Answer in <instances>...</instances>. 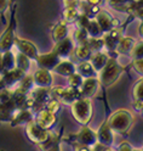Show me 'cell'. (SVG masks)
<instances>
[{"label": "cell", "instance_id": "1", "mask_svg": "<svg viewBox=\"0 0 143 151\" xmlns=\"http://www.w3.org/2000/svg\"><path fill=\"white\" fill-rule=\"evenodd\" d=\"M125 70L126 68L118 62L117 58H109L106 66L101 70V72H98L100 84L104 89L113 86L119 79L121 73L125 72Z\"/></svg>", "mask_w": 143, "mask_h": 151}, {"label": "cell", "instance_id": "2", "mask_svg": "<svg viewBox=\"0 0 143 151\" xmlns=\"http://www.w3.org/2000/svg\"><path fill=\"white\" fill-rule=\"evenodd\" d=\"M107 122L114 133L126 134L132 127L133 115L126 109H120L117 110L115 112H113Z\"/></svg>", "mask_w": 143, "mask_h": 151}, {"label": "cell", "instance_id": "3", "mask_svg": "<svg viewBox=\"0 0 143 151\" xmlns=\"http://www.w3.org/2000/svg\"><path fill=\"white\" fill-rule=\"evenodd\" d=\"M70 111L73 117L77 119V122L81 126H88L92 117V104L91 99L80 98L75 100L70 105Z\"/></svg>", "mask_w": 143, "mask_h": 151}, {"label": "cell", "instance_id": "4", "mask_svg": "<svg viewBox=\"0 0 143 151\" xmlns=\"http://www.w3.org/2000/svg\"><path fill=\"white\" fill-rule=\"evenodd\" d=\"M26 134L32 143L38 144L40 146L45 145L46 143H49V141L52 139L51 132L49 129H44L40 126H38L34 122V119L28 122L26 124Z\"/></svg>", "mask_w": 143, "mask_h": 151}, {"label": "cell", "instance_id": "5", "mask_svg": "<svg viewBox=\"0 0 143 151\" xmlns=\"http://www.w3.org/2000/svg\"><path fill=\"white\" fill-rule=\"evenodd\" d=\"M15 31H16V5H14L11 9L10 20H9V24L6 27V29L0 35V52L12 50L14 42L16 38Z\"/></svg>", "mask_w": 143, "mask_h": 151}, {"label": "cell", "instance_id": "6", "mask_svg": "<svg viewBox=\"0 0 143 151\" xmlns=\"http://www.w3.org/2000/svg\"><path fill=\"white\" fill-rule=\"evenodd\" d=\"M51 98L67 105H72L75 100L81 98V94L80 89H74L70 87H51Z\"/></svg>", "mask_w": 143, "mask_h": 151}, {"label": "cell", "instance_id": "7", "mask_svg": "<svg viewBox=\"0 0 143 151\" xmlns=\"http://www.w3.org/2000/svg\"><path fill=\"white\" fill-rule=\"evenodd\" d=\"M78 22V27L84 28L85 31L88 32L89 37L91 38H98L103 35V32L101 29L100 24L97 23V21L95 20V17H90L86 15H80Z\"/></svg>", "mask_w": 143, "mask_h": 151}, {"label": "cell", "instance_id": "8", "mask_svg": "<svg viewBox=\"0 0 143 151\" xmlns=\"http://www.w3.org/2000/svg\"><path fill=\"white\" fill-rule=\"evenodd\" d=\"M14 46L18 50V52L23 54L24 56H27L28 59L31 61H35L38 55V49L34 43H32L31 40H27V39H23V38H20V37H16L15 38V42H14Z\"/></svg>", "mask_w": 143, "mask_h": 151}, {"label": "cell", "instance_id": "9", "mask_svg": "<svg viewBox=\"0 0 143 151\" xmlns=\"http://www.w3.org/2000/svg\"><path fill=\"white\" fill-rule=\"evenodd\" d=\"M126 24L127 23H125L121 27L113 28L112 31H109L107 33H103L102 39H103V43H104V48H106L108 51H115V48H117L119 40L124 37L122 32H124V29H125Z\"/></svg>", "mask_w": 143, "mask_h": 151}, {"label": "cell", "instance_id": "10", "mask_svg": "<svg viewBox=\"0 0 143 151\" xmlns=\"http://www.w3.org/2000/svg\"><path fill=\"white\" fill-rule=\"evenodd\" d=\"M77 145H85V146H93L97 143L96 132L91 129L89 126H83L80 130L73 137Z\"/></svg>", "mask_w": 143, "mask_h": 151}, {"label": "cell", "instance_id": "11", "mask_svg": "<svg viewBox=\"0 0 143 151\" xmlns=\"http://www.w3.org/2000/svg\"><path fill=\"white\" fill-rule=\"evenodd\" d=\"M34 122H35L38 126H40L41 128L50 130L56 124L57 116H56V113H53V112H51L49 110L41 109V110H39L38 112H35V115H34Z\"/></svg>", "mask_w": 143, "mask_h": 151}, {"label": "cell", "instance_id": "12", "mask_svg": "<svg viewBox=\"0 0 143 151\" xmlns=\"http://www.w3.org/2000/svg\"><path fill=\"white\" fill-rule=\"evenodd\" d=\"M95 20H96L97 23L100 24L103 33H107V32L112 31L113 28L118 27V24H119V21L115 20L107 10H103V9H101V10L95 15Z\"/></svg>", "mask_w": 143, "mask_h": 151}, {"label": "cell", "instance_id": "13", "mask_svg": "<svg viewBox=\"0 0 143 151\" xmlns=\"http://www.w3.org/2000/svg\"><path fill=\"white\" fill-rule=\"evenodd\" d=\"M60 61H61V59L58 58V55H57L53 50H51L50 52H47V54L38 55V58L35 60V62L38 63V66H39V68L47 70L50 72L53 71V68L58 65Z\"/></svg>", "mask_w": 143, "mask_h": 151}, {"label": "cell", "instance_id": "14", "mask_svg": "<svg viewBox=\"0 0 143 151\" xmlns=\"http://www.w3.org/2000/svg\"><path fill=\"white\" fill-rule=\"evenodd\" d=\"M97 137V143L103 145V146H112L114 143V132L109 127L108 122H103L100 126L98 130L96 132Z\"/></svg>", "mask_w": 143, "mask_h": 151}, {"label": "cell", "instance_id": "15", "mask_svg": "<svg viewBox=\"0 0 143 151\" xmlns=\"http://www.w3.org/2000/svg\"><path fill=\"white\" fill-rule=\"evenodd\" d=\"M52 50L58 55V58L61 60H64L65 58H68L72 54V51L74 50V42L72 39V37H67L63 40L55 43V46Z\"/></svg>", "mask_w": 143, "mask_h": 151}, {"label": "cell", "instance_id": "16", "mask_svg": "<svg viewBox=\"0 0 143 151\" xmlns=\"http://www.w3.org/2000/svg\"><path fill=\"white\" fill-rule=\"evenodd\" d=\"M33 81L35 87H41V88H51L52 87V74L50 71L38 68L33 74Z\"/></svg>", "mask_w": 143, "mask_h": 151}, {"label": "cell", "instance_id": "17", "mask_svg": "<svg viewBox=\"0 0 143 151\" xmlns=\"http://www.w3.org/2000/svg\"><path fill=\"white\" fill-rule=\"evenodd\" d=\"M100 87V81L98 77H91V78H85L81 87H80V94L81 98H88L91 99L95 94L97 93Z\"/></svg>", "mask_w": 143, "mask_h": 151}, {"label": "cell", "instance_id": "18", "mask_svg": "<svg viewBox=\"0 0 143 151\" xmlns=\"http://www.w3.org/2000/svg\"><path fill=\"white\" fill-rule=\"evenodd\" d=\"M34 115L35 113L33 112V110L31 109H21V110H17L15 112L14 117L10 121V124L12 127L16 126H21V124H27L28 122H31L34 119Z\"/></svg>", "mask_w": 143, "mask_h": 151}, {"label": "cell", "instance_id": "19", "mask_svg": "<svg viewBox=\"0 0 143 151\" xmlns=\"http://www.w3.org/2000/svg\"><path fill=\"white\" fill-rule=\"evenodd\" d=\"M26 74L27 73L23 72L22 70L15 67V68H12L10 71H5L1 74V77H3V81L5 83V87L11 89V87L15 86V84H18V82H20Z\"/></svg>", "mask_w": 143, "mask_h": 151}, {"label": "cell", "instance_id": "20", "mask_svg": "<svg viewBox=\"0 0 143 151\" xmlns=\"http://www.w3.org/2000/svg\"><path fill=\"white\" fill-rule=\"evenodd\" d=\"M62 16H63V21L65 23L77 22L80 17V11L78 10V0L65 4V7L62 11Z\"/></svg>", "mask_w": 143, "mask_h": 151}, {"label": "cell", "instance_id": "21", "mask_svg": "<svg viewBox=\"0 0 143 151\" xmlns=\"http://www.w3.org/2000/svg\"><path fill=\"white\" fill-rule=\"evenodd\" d=\"M75 70H77L75 68V65L72 61L64 59V60H61L58 62V65L53 68L52 72L60 74V76H63V77H68V76H70L72 73L75 72Z\"/></svg>", "mask_w": 143, "mask_h": 151}, {"label": "cell", "instance_id": "22", "mask_svg": "<svg viewBox=\"0 0 143 151\" xmlns=\"http://www.w3.org/2000/svg\"><path fill=\"white\" fill-rule=\"evenodd\" d=\"M108 59H109V56H108L107 52L98 51V52H93V54L91 55V58H90L89 61H90L91 65L93 66L95 71L98 73V72H101V70L104 67V66H106Z\"/></svg>", "mask_w": 143, "mask_h": 151}, {"label": "cell", "instance_id": "23", "mask_svg": "<svg viewBox=\"0 0 143 151\" xmlns=\"http://www.w3.org/2000/svg\"><path fill=\"white\" fill-rule=\"evenodd\" d=\"M75 72H78L81 77L85 78H91V77H98V73L95 71L93 66L90 61H80L79 65L75 67Z\"/></svg>", "mask_w": 143, "mask_h": 151}, {"label": "cell", "instance_id": "24", "mask_svg": "<svg viewBox=\"0 0 143 151\" xmlns=\"http://www.w3.org/2000/svg\"><path fill=\"white\" fill-rule=\"evenodd\" d=\"M136 40L131 37H122L121 39L119 40L117 48H115V54L118 55H130V51L132 50L133 45H135Z\"/></svg>", "mask_w": 143, "mask_h": 151}, {"label": "cell", "instance_id": "25", "mask_svg": "<svg viewBox=\"0 0 143 151\" xmlns=\"http://www.w3.org/2000/svg\"><path fill=\"white\" fill-rule=\"evenodd\" d=\"M68 37V27L64 21L57 23L53 29H52V39L55 43H58L61 40H63L64 38Z\"/></svg>", "mask_w": 143, "mask_h": 151}, {"label": "cell", "instance_id": "26", "mask_svg": "<svg viewBox=\"0 0 143 151\" xmlns=\"http://www.w3.org/2000/svg\"><path fill=\"white\" fill-rule=\"evenodd\" d=\"M132 96L135 99V104H133V106H136V109H141V106L143 105V77L139 78L135 87L132 89Z\"/></svg>", "mask_w": 143, "mask_h": 151}, {"label": "cell", "instance_id": "27", "mask_svg": "<svg viewBox=\"0 0 143 151\" xmlns=\"http://www.w3.org/2000/svg\"><path fill=\"white\" fill-rule=\"evenodd\" d=\"M1 61H3L4 72L10 71V70L16 67V55L14 54L12 50H7L5 52H1Z\"/></svg>", "mask_w": 143, "mask_h": 151}, {"label": "cell", "instance_id": "28", "mask_svg": "<svg viewBox=\"0 0 143 151\" xmlns=\"http://www.w3.org/2000/svg\"><path fill=\"white\" fill-rule=\"evenodd\" d=\"M75 56L81 60V61H89L91 55L93 54L92 50L90 49V46L88 45V43H83V44H78L75 46V50H74Z\"/></svg>", "mask_w": 143, "mask_h": 151}, {"label": "cell", "instance_id": "29", "mask_svg": "<svg viewBox=\"0 0 143 151\" xmlns=\"http://www.w3.org/2000/svg\"><path fill=\"white\" fill-rule=\"evenodd\" d=\"M35 86H34V81H33V76H31V74H26L24 77L18 82V86H17V90H20V91H22V93H26V94H28L29 93L33 88H34Z\"/></svg>", "mask_w": 143, "mask_h": 151}, {"label": "cell", "instance_id": "30", "mask_svg": "<svg viewBox=\"0 0 143 151\" xmlns=\"http://www.w3.org/2000/svg\"><path fill=\"white\" fill-rule=\"evenodd\" d=\"M16 67L22 70L26 73H28V71L31 68V60L28 59L27 56H24L23 54L18 52V54H16Z\"/></svg>", "mask_w": 143, "mask_h": 151}, {"label": "cell", "instance_id": "31", "mask_svg": "<svg viewBox=\"0 0 143 151\" xmlns=\"http://www.w3.org/2000/svg\"><path fill=\"white\" fill-rule=\"evenodd\" d=\"M84 82V78L78 73V72H74L70 76L67 77V83H68V87L74 88V89H80L81 84Z\"/></svg>", "mask_w": 143, "mask_h": 151}, {"label": "cell", "instance_id": "32", "mask_svg": "<svg viewBox=\"0 0 143 151\" xmlns=\"http://www.w3.org/2000/svg\"><path fill=\"white\" fill-rule=\"evenodd\" d=\"M61 134L58 137H52V139L49 141V143H46L45 145L40 146L44 151H61Z\"/></svg>", "mask_w": 143, "mask_h": 151}, {"label": "cell", "instance_id": "33", "mask_svg": "<svg viewBox=\"0 0 143 151\" xmlns=\"http://www.w3.org/2000/svg\"><path fill=\"white\" fill-rule=\"evenodd\" d=\"M86 43L90 46V49L92 50V52H98V51H102L104 49V43H103L102 37H98V38L89 37V39H88Z\"/></svg>", "mask_w": 143, "mask_h": 151}, {"label": "cell", "instance_id": "34", "mask_svg": "<svg viewBox=\"0 0 143 151\" xmlns=\"http://www.w3.org/2000/svg\"><path fill=\"white\" fill-rule=\"evenodd\" d=\"M72 39H73L74 43H77V45H78V44H83V43H86V42H88L89 34H88L86 31L84 29V28L78 27L77 29L74 31V35H73Z\"/></svg>", "mask_w": 143, "mask_h": 151}, {"label": "cell", "instance_id": "35", "mask_svg": "<svg viewBox=\"0 0 143 151\" xmlns=\"http://www.w3.org/2000/svg\"><path fill=\"white\" fill-rule=\"evenodd\" d=\"M130 56L132 58V60H141V59H143V39L135 43L132 50L130 51Z\"/></svg>", "mask_w": 143, "mask_h": 151}, {"label": "cell", "instance_id": "36", "mask_svg": "<svg viewBox=\"0 0 143 151\" xmlns=\"http://www.w3.org/2000/svg\"><path fill=\"white\" fill-rule=\"evenodd\" d=\"M44 109L49 110V111H51V112H53V113H57V112L61 110V102H60L58 100H56V99L51 98L49 101L46 102V105H45Z\"/></svg>", "mask_w": 143, "mask_h": 151}, {"label": "cell", "instance_id": "37", "mask_svg": "<svg viewBox=\"0 0 143 151\" xmlns=\"http://www.w3.org/2000/svg\"><path fill=\"white\" fill-rule=\"evenodd\" d=\"M12 89L10 88H4L0 90V104H4L9 100L12 99Z\"/></svg>", "mask_w": 143, "mask_h": 151}, {"label": "cell", "instance_id": "38", "mask_svg": "<svg viewBox=\"0 0 143 151\" xmlns=\"http://www.w3.org/2000/svg\"><path fill=\"white\" fill-rule=\"evenodd\" d=\"M11 5V0H0V16L3 18V22L5 23L6 20H5V12L9 7Z\"/></svg>", "mask_w": 143, "mask_h": 151}, {"label": "cell", "instance_id": "39", "mask_svg": "<svg viewBox=\"0 0 143 151\" xmlns=\"http://www.w3.org/2000/svg\"><path fill=\"white\" fill-rule=\"evenodd\" d=\"M132 67H133V70H135L137 73H139L143 77V59H141V60H133Z\"/></svg>", "mask_w": 143, "mask_h": 151}, {"label": "cell", "instance_id": "40", "mask_svg": "<svg viewBox=\"0 0 143 151\" xmlns=\"http://www.w3.org/2000/svg\"><path fill=\"white\" fill-rule=\"evenodd\" d=\"M92 150L93 151H117V149H114L113 146H103L98 143H96L92 146Z\"/></svg>", "mask_w": 143, "mask_h": 151}, {"label": "cell", "instance_id": "41", "mask_svg": "<svg viewBox=\"0 0 143 151\" xmlns=\"http://www.w3.org/2000/svg\"><path fill=\"white\" fill-rule=\"evenodd\" d=\"M129 1H132V0H108V3H109L112 6L117 7V9L121 7L124 4H126V3H129Z\"/></svg>", "mask_w": 143, "mask_h": 151}, {"label": "cell", "instance_id": "42", "mask_svg": "<svg viewBox=\"0 0 143 151\" xmlns=\"http://www.w3.org/2000/svg\"><path fill=\"white\" fill-rule=\"evenodd\" d=\"M132 146L127 143V141H122V143L117 147V151H132Z\"/></svg>", "mask_w": 143, "mask_h": 151}, {"label": "cell", "instance_id": "43", "mask_svg": "<svg viewBox=\"0 0 143 151\" xmlns=\"http://www.w3.org/2000/svg\"><path fill=\"white\" fill-rule=\"evenodd\" d=\"M131 15L137 17V18H139L141 21H143V9H136V10L133 11Z\"/></svg>", "mask_w": 143, "mask_h": 151}, {"label": "cell", "instance_id": "44", "mask_svg": "<svg viewBox=\"0 0 143 151\" xmlns=\"http://www.w3.org/2000/svg\"><path fill=\"white\" fill-rule=\"evenodd\" d=\"M75 151H93L92 146H85V145H77Z\"/></svg>", "mask_w": 143, "mask_h": 151}, {"label": "cell", "instance_id": "45", "mask_svg": "<svg viewBox=\"0 0 143 151\" xmlns=\"http://www.w3.org/2000/svg\"><path fill=\"white\" fill-rule=\"evenodd\" d=\"M88 4H90L91 6H100L102 4L103 0H86Z\"/></svg>", "mask_w": 143, "mask_h": 151}, {"label": "cell", "instance_id": "46", "mask_svg": "<svg viewBox=\"0 0 143 151\" xmlns=\"http://www.w3.org/2000/svg\"><path fill=\"white\" fill-rule=\"evenodd\" d=\"M136 9H143V0H135Z\"/></svg>", "mask_w": 143, "mask_h": 151}, {"label": "cell", "instance_id": "47", "mask_svg": "<svg viewBox=\"0 0 143 151\" xmlns=\"http://www.w3.org/2000/svg\"><path fill=\"white\" fill-rule=\"evenodd\" d=\"M138 33L143 39V21H141V24H139V28H138Z\"/></svg>", "mask_w": 143, "mask_h": 151}, {"label": "cell", "instance_id": "48", "mask_svg": "<svg viewBox=\"0 0 143 151\" xmlns=\"http://www.w3.org/2000/svg\"><path fill=\"white\" fill-rule=\"evenodd\" d=\"M4 68H3V61H1V52H0V76L3 74Z\"/></svg>", "mask_w": 143, "mask_h": 151}, {"label": "cell", "instance_id": "49", "mask_svg": "<svg viewBox=\"0 0 143 151\" xmlns=\"http://www.w3.org/2000/svg\"><path fill=\"white\" fill-rule=\"evenodd\" d=\"M4 88H6V87H5V83H4V81H3V77L0 76V90L4 89Z\"/></svg>", "mask_w": 143, "mask_h": 151}, {"label": "cell", "instance_id": "50", "mask_svg": "<svg viewBox=\"0 0 143 151\" xmlns=\"http://www.w3.org/2000/svg\"><path fill=\"white\" fill-rule=\"evenodd\" d=\"M65 4H68V3H72V1H75V0H64Z\"/></svg>", "mask_w": 143, "mask_h": 151}, {"label": "cell", "instance_id": "51", "mask_svg": "<svg viewBox=\"0 0 143 151\" xmlns=\"http://www.w3.org/2000/svg\"><path fill=\"white\" fill-rule=\"evenodd\" d=\"M132 151H143L142 149H132Z\"/></svg>", "mask_w": 143, "mask_h": 151}, {"label": "cell", "instance_id": "52", "mask_svg": "<svg viewBox=\"0 0 143 151\" xmlns=\"http://www.w3.org/2000/svg\"><path fill=\"white\" fill-rule=\"evenodd\" d=\"M139 110H141V112H142V116H143V105L141 106V109H139Z\"/></svg>", "mask_w": 143, "mask_h": 151}, {"label": "cell", "instance_id": "53", "mask_svg": "<svg viewBox=\"0 0 143 151\" xmlns=\"http://www.w3.org/2000/svg\"><path fill=\"white\" fill-rule=\"evenodd\" d=\"M0 151H5V150H0Z\"/></svg>", "mask_w": 143, "mask_h": 151}, {"label": "cell", "instance_id": "54", "mask_svg": "<svg viewBox=\"0 0 143 151\" xmlns=\"http://www.w3.org/2000/svg\"><path fill=\"white\" fill-rule=\"evenodd\" d=\"M142 150H143V149H142Z\"/></svg>", "mask_w": 143, "mask_h": 151}]
</instances>
